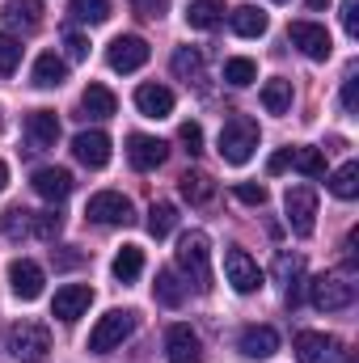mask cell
Returning a JSON list of instances; mask_svg holds the SVG:
<instances>
[{"label": "cell", "instance_id": "cell-27", "mask_svg": "<svg viewBox=\"0 0 359 363\" xmlns=\"http://www.w3.org/2000/svg\"><path fill=\"white\" fill-rule=\"evenodd\" d=\"M4 21L21 26V30H34L43 21V0H9L4 4Z\"/></svg>", "mask_w": 359, "mask_h": 363}, {"label": "cell", "instance_id": "cell-26", "mask_svg": "<svg viewBox=\"0 0 359 363\" xmlns=\"http://www.w3.org/2000/svg\"><path fill=\"white\" fill-rule=\"evenodd\" d=\"M153 296L165 304V308H178L182 300H186V287H182V279L174 267H165V271H157V283H153Z\"/></svg>", "mask_w": 359, "mask_h": 363}, {"label": "cell", "instance_id": "cell-18", "mask_svg": "<svg viewBox=\"0 0 359 363\" xmlns=\"http://www.w3.org/2000/svg\"><path fill=\"white\" fill-rule=\"evenodd\" d=\"M136 110L144 118H170L174 114V93L165 85H140L136 89Z\"/></svg>", "mask_w": 359, "mask_h": 363}, {"label": "cell", "instance_id": "cell-48", "mask_svg": "<svg viewBox=\"0 0 359 363\" xmlns=\"http://www.w3.org/2000/svg\"><path fill=\"white\" fill-rule=\"evenodd\" d=\"M326 4H330V0H309V9H313V13H317V9H326Z\"/></svg>", "mask_w": 359, "mask_h": 363}, {"label": "cell", "instance_id": "cell-44", "mask_svg": "<svg viewBox=\"0 0 359 363\" xmlns=\"http://www.w3.org/2000/svg\"><path fill=\"white\" fill-rule=\"evenodd\" d=\"M343 30L359 38V0H343Z\"/></svg>", "mask_w": 359, "mask_h": 363}, {"label": "cell", "instance_id": "cell-35", "mask_svg": "<svg viewBox=\"0 0 359 363\" xmlns=\"http://www.w3.org/2000/svg\"><path fill=\"white\" fill-rule=\"evenodd\" d=\"M292 165L304 174V178H321L326 174V157L317 148H292Z\"/></svg>", "mask_w": 359, "mask_h": 363}, {"label": "cell", "instance_id": "cell-32", "mask_svg": "<svg viewBox=\"0 0 359 363\" xmlns=\"http://www.w3.org/2000/svg\"><path fill=\"white\" fill-rule=\"evenodd\" d=\"M224 81H228L233 89H245L250 81H258V64H254V60H245V55H237V60H228V64H224Z\"/></svg>", "mask_w": 359, "mask_h": 363}, {"label": "cell", "instance_id": "cell-2", "mask_svg": "<svg viewBox=\"0 0 359 363\" xmlns=\"http://www.w3.org/2000/svg\"><path fill=\"white\" fill-rule=\"evenodd\" d=\"M258 148V123L250 114H233L224 127H220V157L228 165H245Z\"/></svg>", "mask_w": 359, "mask_h": 363}, {"label": "cell", "instance_id": "cell-16", "mask_svg": "<svg viewBox=\"0 0 359 363\" xmlns=\"http://www.w3.org/2000/svg\"><path fill=\"white\" fill-rule=\"evenodd\" d=\"M296 359H300V363H330V359H338V338L317 334V330H304V334H296Z\"/></svg>", "mask_w": 359, "mask_h": 363}, {"label": "cell", "instance_id": "cell-49", "mask_svg": "<svg viewBox=\"0 0 359 363\" xmlns=\"http://www.w3.org/2000/svg\"><path fill=\"white\" fill-rule=\"evenodd\" d=\"M275 4H287V0H275Z\"/></svg>", "mask_w": 359, "mask_h": 363}, {"label": "cell", "instance_id": "cell-31", "mask_svg": "<svg viewBox=\"0 0 359 363\" xmlns=\"http://www.w3.org/2000/svg\"><path fill=\"white\" fill-rule=\"evenodd\" d=\"M330 194H334V199H355L359 194V165L355 161H347L343 169L330 174Z\"/></svg>", "mask_w": 359, "mask_h": 363}, {"label": "cell", "instance_id": "cell-34", "mask_svg": "<svg viewBox=\"0 0 359 363\" xmlns=\"http://www.w3.org/2000/svg\"><path fill=\"white\" fill-rule=\"evenodd\" d=\"M174 72H178L182 81H199L203 77V55L194 47H178L174 51Z\"/></svg>", "mask_w": 359, "mask_h": 363}, {"label": "cell", "instance_id": "cell-14", "mask_svg": "<svg viewBox=\"0 0 359 363\" xmlns=\"http://www.w3.org/2000/svg\"><path fill=\"white\" fill-rule=\"evenodd\" d=\"M72 157L85 165V169H106L110 165V135L106 131H81L72 140Z\"/></svg>", "mask_w": 359, "mask_h": 363}, {"label": "cell", "instance_id": "cell-7", "mask_svg": "<svg viewBox=\"0 0 359 363\" xmlns=\"http://www.w3.org/2000/svg\"><path fill=\"white\" fill-rule=\"evenodd\" d=\"M148 55H153V47H148L140 34H118V38L106 47V64H110L114 72H140V68L148 64Z\"/></svg>", "mask_w": 359, "mask_h": 363}, {"label": "cell", "instance_id": "cell-11", "mask_svg": "<svg viewBox=\"0 0 359 363\" xmlns=\"http://www.w3.org/2000/svg\"><path fill=\"white\" fill-rule=\"evenodd\" d=\"M93 304V287L89 283H64L60 291H55V300H51V317H60V321H81L85 313H89Z\"/></svg>", "mask_w": 359, "mask_h": 363}, {"label": "cell", "instance_id": "cell-5", "mask_svg": "<svg viewBox=\"0 0 359 363\" xmlns=\"http://www.w3.org/2000/svg\"><path fill=\"white\" fill-rule=\"evenodd\" d=\"M9 351L17 363H43L51 351V330L38 325V321H17L9 330Z\"/></svg>", "mask_w": 359, "mask_h": 363}, {"label": "cell", "instance_id": "cell-51", "mask_svg": "<svg viewBox=\"0 0 359 363\" xmlns=\"http://www.w3.org/2000/svg\"><path fill=\"white\" fill-rule=\"evenodd\" d=\"M0 127H4V118H0Z\"/></svg>", "mask_w": 359, "mask_h": 363}, {"label": "cell", "instance_id": "cell-1", "mask_svg": "<svg viewBox=\"0 0 359 363\" xmlns=\"http://www.w3.org/2000/svg\"><path fill=\"white\" fill-rule=\"evenodd\" d=\"M178 267L182 274L199 287V291H211V241H207V233H186L178 241Z\"/></svg>", "mask_w": 359, "mask_h": 363}, {"label": "cell", "instance_id": "cell-43", "mask_svg": "<svg viewBox=\"0 0 359 363\" xmlns=\"http://www.w3.org/2000/svg\"><path fill=\"white\" fill-rule=\"evenodd\" d=\"M343 110H347V114L359 110V77L355 72H347V81H343Z\"/></svg>", "mask_w": 359, "mask_h": 363}, {"label": "cell", "instance_id": "cell-6", "mask_svg": "<svg viewBox=\"0 0 359 363\" xmlns=\"http://www.w3.org/2000/svg\"><path fill=\"white\" fill-rule=\"evenodd\" d=\"M283 211H287V228L296 237H313V228H317V190L313 186H287Z\"/></svg>", "mask_w": 359, "mask_h": 363}, {"label": "cell", "instance_id": "cell-3", "mask_svg": "<svg viewBox=\"0 0 359 363\" xmlns=\"http://www.w3.org/2000/svg\"><path fill=\"white\" fill-rule=\"evenodd\" d=\"M136 325H140V317H136L131 308H110V313H106V317H97V325H93L89 351H93V355H106V351L123 347V338H131V334H136Z\"/></svg>", "mask_w": 359, "mask_h": 363}, {"label": "cell", "instance_id": "cell-15", "mask_svg": "<svg viewBox=\"0 0 359 363\" xmlns=\"http://www.w3.org/2000/svg\"><path fill=\"white\" fill-rule=\"evenodd\" d=\"M165 355H170V363H203V342L190 325H170Z\"/></svg>", "mask_w": 359, "mask_h": 363}, {"label": "cell", "instance_id": "cell-10", "mask_svg": "<svg viewBox=\"0 0 359 363\" xmlns=\"http://www.w3.org/2000/svg\"><path fill=\"white\" fill-rule=\"evenodd\" d=\"M287 38H292V47H300L309 60H330V51H334L330 30L317 26V21H292V26H287Z\"/></svg>", "mask_w": 359, "mask_h": 363}, {"label": "cell", "instance_id": "cell-19", "mask_svg": "<svg viewBox=\"0 0 359 363\" xmlns=\"http://www.w3.org/2000/svg\"><path fill=\"white\" fill-rule=\"evenodd\" d=\"M26 131H30V144L34 148H51L60 140V118L55 110H30L26 114Z\"/></svg>", "mask_w": 359, "mask_h": 363}, {"label": "cell", "instance_id": "cell-30", "mask_svg": "<svg viewBox=\"0 0 359 363\" xmlns=\"http://www.w3.org/2000/svg\"><path fill=\"white\" fill-rule=\"evenodd\" d=\"M300 267H304V262L292 258V254H279V258H275V274L287 283V304H292V308L300 304V283H296V279H300Z\"/></svg>", "mask_w": 359, "mask_h": 363}, {"label": "cell", "instance_id": "cell-25", "mask_svg": "<svg viewBox=\"0 0 359 363\" xmlns=\"http://www.w3.org/2000/svg\"><path fill=\"white\" fill-rule=\"evenodd\" d=\"M81 110H85V118H110L118 110V101H114V93L106 85H89L81 93Z\"/></svg>", "mask_w": 359, "mask_h": 363}, {"label": "cell", "instance_id": "cell-20", "mask_svg": "<svg viewBox=\"0 0 359 363\" xmlns=\"http://www.w3.org/2000/svg\"><path fill=\"white\" fill-rule=\"evenodd\" d=\"M275 351H279V334L270 325H250L241 334V355L245 359H270Z\"/></svg>", "mask_w": 359, "mask_h": 363}, {"label": "cell", "instance_id": "cell-22", "mask_svg": "<svg viewBox=\"0 0 359 363\" xmlns=\"http://www.w3.org/2000/svg\"><path fill=\"white\" fill-rule=\"evenodd\" d=\"M228 21H233V30L241 34V38H263L270 26V17L258 9V4H237L233 13H228Z\"/></svg>", "mask_w": 359, "mask_h": 363}, {"label": "cell", "instance_id": "cell-50", "mask_svg": "<svg viewBox=\"0 0 359 363\" xmlns=\"http://www.w3.org/2000/svg\"><path fill=\"white\" fill-rule=\"evenodd\" d=\"M343 363H355V359H343Z\"/></svg>", "mask_w": 359, "mask_h": 363}, {"label": "cell", "instance_id": "cell-39", "mask_svg": "<svg viewBox=\"0 0 359 363\" xmlns=\"http://www.w3.org/2000/svg\"><path fill=\"white\" fill-rule=\"evenodd\" d=\"M0 228H4L9 237L30 233V211H26V207H9V211H4V220H0Z\"/></svg>", "mask_w": 359, "mask_h": 363}, {"label": "cell", "instance_id": "cell-29", "mask_svg": "<svg viewBox=\"0 0 359 363\" xmlns=\"http://www.w3.org/2000/svg\"><path fill=\"white\" fill-rule=\"evenodd\" d=\"M174 224H178V207H174V203H153V207H148V233H153L157 241H165V237L174 233Z\"/></svg>", "mask_w": 359, "mask_h": 363}, {"label": "cell", "instance_id": "cell-17", "mask_svg": "<svg viewBox=\"0 0 359 363\" xmlns=\"http://www.w3.org/2000/svg\"><path fill=\"white\" fill-rule=\"evenodd\" d=\"M34 194H43L47 203H64V199L72 194V174L60 169V165L38 169V174H34Z\"/></svg>", "mask_w": 359, "mask_h": 363}, {"label": "cell", "instance_id": "cell-9", "mask_svg": "<svg viewBox=\"0 0 359 363\" xmlns=\"http://www.w3.org/2000/svg\"><path fill=\"white\" fill-rule=\"evenodd\" d=\"M224 279L233 283L237 296H254V291L263 287V271H258V262H254L245 250H228V254H224Z\"/></svg>", "mask_w": 359, "mask_h": 363}, {"label": "cell", "instance_id": "cell-37", "mask_svg": "<svg viewBox=\"0 0 359 363\" xmlns=\"http://www.w3.org/2000/svg\"><path fill=\"white\" fill-rule=\"evenodd\" d=\"M60 228H64V220H60L55 211H38V216L30 211V233H34V237H43V241H55V237H60Z\"/></svg>", "mask_w": 359, "mask_h": 363}, {"label": "cell", "instance_id": "cell-36", "mask_svg": "<svg viewBox=\"0 0 359 363\" xmlns=\"http://www.w3.org/2000/svg\"><path fill=\"white\" fill-rule=\"evenodd\" d=\"M216 194V186L207 174H182V199H190V203H207Z\"/></svg>", "mask_w": 359, "mask_h": 363}, {"label": "cell", "instance_id": "cell-42", "mask_svg": "<svg viewBox=\"0 0 359 363\" xmlns=\"http://www.w3.org/2000/svg\"><path fill=\"white\" fill-rule=\"evenodd\" d=\"M131 9H136L140 17H148V21H161V17L170 13V0H131Z\"/></svg>", "mask_w": 359, "mask_h": 363}, {"label": "cell", "instance_id": "cell-41", "mask_svg": "<svg viewBox=\"0 0 359 363\" xmlns=\"http://www.w3.org/2000/svg\"><path fill=\"white\" fill-rule=\"evenodd\" d=\"M233 194H237L245 207H263V203H267V186H254V182H237Z\"/></svg>", "mask_w": 359, "mask_h": 363}, {"label": "cell", "instance_id": "cell-13", "mask_svg": "<svg viewBox=\"0 0 359 363\" xmlns=\"http://www.w3.org/2000/svg\"><path fill=\"white\" fill-rule=\"evenodd\" d=\"M9 283H13V296L17 300H38L43 296V267L30 262V258H13L9 262Z\"/></svg>", "mask_w": 359, "mask_h": 363}, {"label": "cell", "instance_id": "cell-38", "mask_svg": "<svg viewBox=\"0 0 359 363\" xmlns=\"http://www.w3.org/2000/svg\"><path fill=\"white\" fill-rule=\"evenodd\" d=\"M21 64V43L13 34H0V77H13Z\"/></svg>", "mask_w": 359, "mask_h": 363}, {"label": "cell", "instance_id": "cell-24", "mask_svg": "<svg viewBox=\"0 0 359 363\" xmlns=\"http://www.w3.org/2000/svg\"><path fill=\"white\" fill-rule=\"evenodd\" d=\"M110 271L118 283H136L140 271H144V250L140 245H123L118 254H114V262H110Z\"/></svg>", "mask_w": 359, "mask_h": 363}, {"label": "cell", "instance_id": "cell-33", "mask_svg": "<svg viewBox=\"0 0 359 363\" xmlns=\"http://www.w3.org/2000/svg\"><path fill=\"white\" fill-rule=\"evenodd\" d=\"M68 13L77 21H89V26H101L110 17V0H68Z\"/></svg>", "mask_w": 359, "mask_h": 363}, {"label": "cell", "instance_id": "cell-45", "mask_svg": "<svg viewBox=\"0 0 359 363\" xmlns=\"http://www.w3.org/2000/svg\"><path fill=\"white\" fill-rule=\"evenodd\" d=\"M64 47H68V60H85L89 55V38H81V34H68Z\"/></svg>", "mask_w": 359, "mask_h": 363}, {"label": "cell", "instance_id": "cell-4", "mask_svg": "<svg viewBox=\"0 0 359 363\" xmlns=\"http://www.w3.org/2000/svg\"><path fill=\"white\" fill-rule=\"evenodd\" d=\"M309 304L317 313H343L355 304V283L347 274H317L309 283Z\"/></svg>", "mask_w": 359, "mask_h": 363}, {"label": "cell", "instance_id": "cell-40", "mask_svg": "<svg viewBox=\"0 0 359 363\" xmlns=\"http://www.w3.org/2000/svg\"><path fill=\"white\" fill-rule=\"evenodd\" d=\"M178 140H182V148H186L190 157H199V152H203V127H199V123H182Z\"/></svg>", "mask_w": 359, "mask_h": 363}, {"label": "cell", "instance_id": "cell-23", "mask_svg": "<svg viewBox=\"0 0 359 363\" xmlns=\"http://www.w3.org/2000/svg\"><path fill=\"white\" fill-rule=\"evenodd\" d=\"M224 17V4L220 0H190L186 4V26L190 30H216Z\"/></svg>", "mask_w": 359, "mask_h": 363}, {"label": "cell", "instance_id": "cell-46", "mask_svg": "<svg viewBox=\"0 0 359 363\" xmlns=\"http://www.w3.org/2000/svg\"><path fill=\"white\" fill-rule=\"evenodd\" d=\"M287 165H292V148H283V152H275V157H270V161H267V174H283Z\"/></svg>", "mask_w": 359, "mask_h": 363}, {"label": "cell", "instance_id": "cell-28", "mask_svg": "<svg viewBox=\"0 0 359 363\" xmlns=\"http://www.w3.org/2000/svg\"><path fill=\"white\" fill-rule=\"evenodd\" d=\"M263 110L267 114H287L292 110V81H283V77H275L263 85Z\"/></svg>", "mask_w": 359, "mask_h": 363}, {"label": "cell", "instance_id": "cell-8", "mask_svg": "<svg viewBox=\"0 0 359 363\" xmlns=\"http://www.w3.org/2000/svg\"><path fill=\"white\" fill-rule=\"evenodd\" d=\"M85 216H89L93 224H131L136 220V207L118 190H97L89 199V207H85Z\"/></svg>", "mask_w": 359, "mask_h": 363}, {"label": "cell", "instance_id": "cell-12", "mask_svg": "<svg viewBox=\"0 0 359 363\" xmlns=\"http://www.w3.org/2000/svg\"><path fill=\"white\" fill-rule=\"evenodd\" d=\"M165 157H170L165 140H157V135H127V161H131V169L148 174V169L165 165Z\"/></svg>", "mask_w": 359, "mask_h": 363}, {"label": "cell", "instance_id": "cell-21", "mask_svg": "<svg viewBox=\"0 0 359 363\" xmlns=\"http://www.w3.org/2000/svg\"><path fill=\"white\" fill-rule=\"evenodd\" d=\"M68 81V60H60L55 51H43L34 60V85L38 89H60Z\"/></svg>", "mask_w": 359, "mask_h": 363}, {"label": "cell", "instance_id": "cell-47", "mask_svg": "<svg viewBox=\"0 0 359 363\" xmlns=\"http://www.w3.org/2000/svg\"><path fill=\"white\" fill-rule=\"evenodd\" d=\"M4 186H9V165L0 161V194H4Z\"/></svg>", "mask_w": 359, "mask_h": 363}]
</instances>
